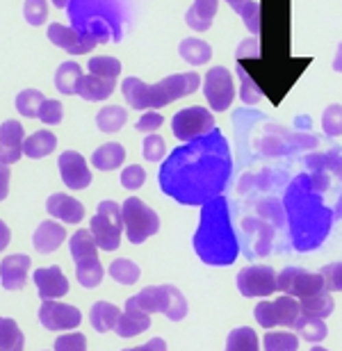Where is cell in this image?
I'll return each instance as SVG.
<instances>
[{
  "instance_id": "obj_1",
  "label": "cell",
  "mask_w": 342,
  "mask_h": 351,
  "mask_svg": "<svg viewBox=\"0 0 342 351\" xmlns=\"http://www.w3.org/2000/svg\"><path fill=\"white\" fill-rule=\"evenodd\" d=\"M194 247H197L199 256L210 265H226L235 258L237 247L228 223L224 199L208 203L204 208L201 228L197 237H194Z\"/></svg>"
},
{
  "instance_id": "obj_2",
  "label": "cell",
  "mask_w": 342,
  "mask_h": 351,
  "mask_svg": "<svg viewBox=\"0 0 342 351\" xmlns=\"http://www.w3.org/2000/svg\"><path fill=\"white\" fill-rule=\"evenodd\" d=\"M121 223L125 237L132 244H144L151 235H156L160 230V217L137 196H130V199L123 201Z\"/></svg>"
},
{
  "instance_id": "obj_3",
  "label": "cell",
  "mask_w": 342,
  "mask_h": 351,
  "mask_svg": "<svg viewBox=\"0 0 342 351\" xmlns=\"http://www.w3.org/2000/svg\"><path fill=\"white\" fill-rule=\"evenodd\" d=\"M121 206L117 201H101L92 217L89 230H92L96 244L103 251H117L121 244Z\"/></svg>"
},
{
  "instance_id": "obj_4",
  "label": "cell",
  "mask_w": 342,
  "mask_h": 351,
  "mask_svg": "<svg viewBox=\"0 0 342 351\" xmlns=\"http://www.w3.org/2000/svg\"><path fill=\"white\" fill-rule=\"evenodd\" d=\"M201 87L199 73H173L167 75L164 80L149 85V108H167L171 105L176 98L190 96Z\"/></svg>"
},
{
  "instance_id": "obj_5",
  "label": "cell",
  "mask_w": 342,
  "mask_h": 351,
  "mask_svg": "<svg viewBox=\"0 0 342 351\" xmlns=\"http://www.w3.org/2000/svg\"><path fill=\"white\" fill-rule=\"evenodd\" d=\"M276 283H278V292L288 294V297H295V299H306V297H313V294L326 290L322 274L306 271V269H299V267H285L276 276Z\"/></svg>"
},
{
  "instance_id": "obj_6",
  "label": "cell",
  "mask_w": 342,
  "mask_h": 351,
  "mask_svg": "<svg viewBox=\"0 0 342 351\" xmlns=\"http://www.w3.org/2000/svg\"><path fill=\"white\" fill-rule=\"evenodd\" d=\"M256 322L262 328H274V326H290L295 324V319L302 315V308H299V301L295 297H278L274 301H262V304L256 306Z\"/></svg>"
},
{
  "instance_id": "obj_7",
  "label": "cell",
  "mask_w": 342,
  "mask_h": 351,
  "mask_svg": "<svg viewBox=\"0 0 342 351\" xmlns=\"http://www.w3.org/2000/svg\"><path fill=\"white\" fill-rule=\"evenodd\" d=\"M215 128V117L206 108H185L173 114L171 132L183 142H192L197 137L208 135Z\"/></svg>"
},
{
  "instance_id": "obj_8",
  "label": "cell",
  "mask_w": 342,
  "mask_h": 351,
  "mask_svg": "<svg viewBox=\"0 0 342 351\" xmlns=\"http://www.w3.org/2000/svg\"><path fill=\"white\" fill-rule=\"evenodd\" d=\"M278 274L267 265H251L237 274V290L242 297H269L278 290Z\"/></svg>"
},
{
  "instance_id": "obj_9",
  "label": "cell",
  "mask_w": 342,
  "mask_h": 351,
  "mask_svg": "<svg viewBox=\"0 0 342 351\" xmlns=\"http://www.w3.org/2000/svg\"><path fill=\"white\" fill-rule=\"evenodd\" d=\"M204 94L215 112H224L230 108L235 98V80L233 73L224 66H215L204 78Z\"/></svg>"
},
{
  "instance_id": "obj_10",
  "label": "cell",
  "mask_w": 342,
  "mask_h": 351,
  "mask_svg": "<svg viewBox=\"0 0 342 351\" xmlns=\"http://www.w3.org/2000/svg\"><path fill=\"white\" fill-rule=\"evenodd\" d=\"M46 37L51 39V44H55L62 51L71 53V55H87L89 51H94V46L99 44V39L89 32H80L75 27L62 25V23H51L48 25Z\"/></svg>"
},
{
  "instance_id": "obj_11",
  "label": "cell",
  "mask_w": 342,
  "mask_h": 351,
  "mask_svg": "<svg viewBox=\"0 0 342 351\" xmlns=\"http://www.w3.org/2000/svg\"><path fill=\"white\" fill-rule=\"evenodd\" d=\"M39 322L48 331H69V328H75L82 322V313L75 306L46 301L39 308Z\"/></svg>"
},
{
  "instance_id": "obj_12",
  "label": "cell",
  "mask_w": 342,
  "mask_h": 351,
  "mask_svg": "<svg viewBox=\"0 0 342 351\" xmlns=\"http://www.w3.org/2000/svg\"><path fill=\"white\" fill-rule=\"evenodd\" d=\"M62 182L69 189H85L92 185V171L87 167V160L78 151H64L58 160Z\"/></svg>"
},
{
  "instance_id": "obj_13",
  "label": "cell",
  "mask_w": 342,
  "mask_h": 351,
  "mask_svg": "<svg viewBox=\"0 0 342 351\" xmlns=\"http://www.w3.org/2000/svg\"><path fill=\"white\" fill-rule=\"evenodd\" d=\"M32 278H34V285H37L39 297L44 301H55V299L69 294V278L64 276L62 267H58V265L34 269Z\"/></svg>"
},
{
  "instance_id": "obj_14",
  "label": "cell",
  "mask_w": 342,
  "mask_h": 351,
  "mask_svg": "<svg viewBox=\"0 0 342 351\" xmlns=\"http://www.w3.org/2000/svg\"><path fill=\"white\" fill-rule=\"evenodd\" d=\"M25 144V130L21 121H3L0 123V162L14 165L21 160Z\"/></svg>"
},
{
  "instance_id": "obj_15",
  "label": "cell",
  "mask_w": 342,
  "mask_h": 351,
  "mask_svg": "<svg viewBox=\"0 0 342 351\" xmlns=\"http://www.w3.org/2000/svg\"><path fill=\"white\" fill-rule=\"evenodd\" d=\"M30 267H32L30 256H25V254L7 256L5 261L0 263V283H3L5 290H10V292L23 290Z\"/></svg>"
},
{
  "instance_id": "obj_16",
  "label": "cell",
  "mask_w": 342,
  "mask_h": 351,
  "mask_svg": "<svg viewBox=\"0 0 342 351\" xmlns=\"http://www.w3.org/2000/svg\"><path fill=\"white\" fill-rule=\"evenodd\" d=\"M46 210L51 213V217L64 223H80L85 219V206L69 194H60V192L51 194L46 201Z\"/></svg>"
},
{
  "instance_id": "obj_17",
  "label": "cell",
  "mask_w": 342,
  "mask_h": 351,
  "mask_svg": "<svg viewBox=\"0 0 342 351\" xmlns=\"http://www.w3.org/2000/svg\"><path fill=\"white\" fill-rule=\"evenodd\" d=\"M167 304H169V292H167V285H156V287H144L142 292L135 294L125 301V308H137V311L144 313H162L167 311Z\"/></svg>"
},
{
  "instance_id": "obj_18",
  "label": "cell",
  "mask_w": 342,
  "mask_h": 351,
  "mask_svg": "<svg viewBox=\"0 0 342 351\" xmlns=\"http://www.w3.org/2000/svg\"><path fill=\"white\" fill-rule=\"evenodd\" d=\"M64 240H66L64 226H60L58 221H51V219L41 221L37 226V230H34V235H32L34 249H37L41 256H48V254H53V251H58Z\"/></svg>"
},
{
  "instance_id": "obj_19",
  "label": "cell",
  "mask_w": 342,
  "mask_h": 351,
  "mask_svg": "<svg viewBox=\"0 0 342 351\" xmlns=\"http://www.w3.org/2000/svg\"><path fill=\"white\" fill-rule=\"evenodd\" d=\"M114 94V80L99 78V75H82L78 82V96L87 103H99L106 101Z\"/></svg>"
},
{
  "instance_id": "obj_20",
  "label": "cell",
  "mask_w": 342,
  "mask_h": 351,
  "mask_svg": "<svg viewBox=\"0 0 342 351\" xmlns=\"http://www.w3.org/2000/svg\"><path fill=\"white\" fill-rule=\"evenodd\" d=\"M151 328V317L149 313L137 311V308H125V313H121L114 331L119 338H135V335L149 331Z\"/></svg>"
},
{
  "instance_id": "obj_21",
  "label": "cell",
  "mask_w": 342,
  "mask_h": 351,
  "mask_svg": "<svg viewBox=\"0 0 342 351\" xmlns=\"http://www.w3.org/2000/svg\"><path fill=\"white\" fill-rule=\"evenodd\" d=\"M217 7H219V0H194L190 12L185 14L187 25L197 32L210 30L212 19H215V14H217Z\"/></svg>"
},
{
  "instance_id": "obj_22",
  "label": "cell",
  "mask_w": 342,
  "mask_h": 351,
  "mask_svg": "<svg viewBox=\"0 0 342 351\" xmlns=\"http://www.w3.org/2000/svg\"><path fill=\"white\" fill-rule=\"evenodd\" d=\"M119 317H121V311H119L114 304H110V301H96L92 306V311H89V322H92L94 331H99V333L112 331Z\"/></svg>"
},
{
  "instance_id": "obj_23",
  "label": "cell",
  "mask_w": 342,
  "mask_h": 351,
  "mask_svg": "<svg viewBox=\"0 0 342 351\" xmlns=\"http://www.w3.org/2000/svg\"><path fill=\"white\" fill-rule=\"evenodd\" d=\"M55 149H58V137H55L51 130L32 132L30 137H25V144H23V153L32 160H41L46 156H51Z\"/></svg>"
},
{
  "instance_id": "obj_24",
  "label": "cell",
  "mask_w": 342,
  "mask_h": 351,
  "mask_svg": "<svg viewBox=\"0 0 342 351\" xmlns=\"http://www.w3.org/2000/svg\"><path fill=\"white\" fill-rule=\"evenodd\" d=\"M125 160V149L117 142H108L92 153V165L101 171H112L121 167Z\"/></svg>"
},
{
  "instance_id": "obj_25",
  "label": "cell",
  "mask_w": 342,
  "mask_h": 351,
  "mask_svg": "<svg viewBox=\"0 0 342 351\" xmlns=\"http://www.w3.org/2000/svg\"><path fill=\"white\" fill-rule=\"evenodd\" d=\"M178 53L187 64L192 66H201V64H208L212 58V48L210 44H206L204 39H197V37H187L180 41L178 46Z\"/></svg>"
},
{
  "instance_id": "obj_26",
  "label": "cell",
  "mask_w": 342,
  "mask_h": 351,
  "mask_svg": "<svg viewBox=\"0 0 342 351\" xmlns=\"http://www.w3.org/2000/svg\"><path fill=\"white\" fill-rule=\"evenodd\" d=\"M82 75L85 73H82L78 62H62L60 69L55 71V87H58L60 94L73 96L78 94V82Z\"/></svg>"
},
{
  "instance_id": "obj_27",
  "label": "cell",
  "mask_w": 342,
  "mask_h": 351,
  "mask_svg": "<svg viewBox=\"0 0 342 351\" xmlns=\"http://www.w3.org/2000/svg\"><path fill=\"white\" fill-rule=\"evenodd\" d=\"M75 263V276H78L80 285L92 290V287L101 285L103 280V265L99 261V256H85V258H78Z\"/></svg>"
},
{
  "instance_id": "obj_28",
  "label": "cell",
  "mask_w": 342,
  "mask_h": 351,
  "mask_svg": "<svg viewBox=\"0 0 342 351\" xmlns=\"http://www.w3.org/2000/svg\"><path fill=\"white\" fill-rule=\"evenodd\" d=\"M299 308H302V315H310V317L326 319L333 313L336 304H333V299H331V292L322 290V292L313 294V297L299 299Z\"/></svg>"
},
{
  "instance_id": "obj_29",
  "label": "cell",
  "mask_w": 342,
  "mask_h": 351,
  "mask_svg": "<svg viewBox=\"0 0 342 351\" xmlns=\"http://www.w3.org/2000/svg\"><path fill=\"white\" fill-rule=\"evenodd\" d=\"M292 328L308 342H322L326 335H329L326 322H322L319 317H310V315H299L295 319V324H292Z\"/></svg>"
},
{
  "instance_id": "obj_30",
  "label": "cell",
  "mask_w": 342,
  "mask_h": 351,
  "mask_svg": "<svg viewBox=\"0 0 342 351\" xmlns=\"http://www.w3.org/2000/svg\"><path fill=\"white\" fill-rule=\"evenodd\" d=\"M121 91H123L125 103H128L132 110H149V85H146L144 80L130 75V78L123 80Z\"/></svg>"
},
{
  "instance_id": "obj_31",
  "label": "cell",
  "mask_w": 342,
  "mask_h": 351,
  "mask_svg": "<svg viewBox=\"0 0 342 351\" xmlns=\"http://www.w3.org/2000/svg\"><path fill=\"white\" fill-rule=\"evenodd\" d=\"M25 335L10 317H0V351H23Z\"/></svg>"
},
{
  "instance_id": "obj_32",
  "label": "cell",
  "mask_w": 342,
  "mask_h": 351,
  "mask_svg": "<svg viewBox=\"0 0 342 351\" xmlns=\"http://www.w3.org/2000/svg\"><path fill=\"white\" fill-rule=\"evenodd\" d=\"M128 121V112L121 105H108L96 114V125L101 132H117L123 128V123Z\"/></svg>"
},
{
  "instance_id": "obj_33",
  "label": "cell",
  "mask_w": 342,
  "mask_h": 351,
  "mask_svg": "<svg viewBox=\"0 0 342 351\" xmlns=\"http://www.w3.org/2000/svg\"><path fill=\"white\" fill-rule=\"evenodd\" d=\"M226 351H260V342H258L256 331L251 326L233 328V331L228 333Z\"/></svg>"
},
{
  "instance_id": "obj_34",
  "label": "cell",
  "mask_w": 342,
  "mask_h": 351,
  "mask_svg": "<svg viewBox=\"0 0 342 351\" xmlns=\"http://www.w3.org/2000/svg\"><path fill=\"white\" fill-rule=\"evenodd\" d=\"M108 274L121 285H135L139 276H142V269L132 261H128V258H119V261L108 267Z\"/></svg>"
},
{
  "instance_id": "obj_35",
  "label": "cell",
  "mask_w": 342,
  "mask_h": 351,
  "mask_svg": "<svg viewBox=\"0 0 342 351\" xmlns=\"http://www.w3.org/2000/svg\"><path fill=\"white\" fill-rule=\"evenodd\" d=\"M44 101H46V96L41 94L39 89H23L16 96L14 105H16L19 114L34 119V117H39V110H41V105H44Z\"/></svg>"
},
{
  "instance_id": "obj_36",
  "label": "cell",
  "mask_w": 342,
  "mask_h": 351,
  "mask_svg": "<svg viewBox=\"0 0 342 351\" xmlns=\"http://www.w3.org/2000/svg\"><path fill=\"white\" fill-rule=\"evenodd\" d=\"M87 66L92 75H99V78H106V80H117L119 73H121V62L117 58H108V55L92 58Z\"/></svg>"
},
{
  "instance_id": "obj_37",
  "label": "cell",
  "mask_w": 342,
  "mask_h": 351,
  "mask_svg": "<svg viewBox=\"0 0 342 351\" xmlns=\"http://www.w3.org/2000/svg\"><path fill=\"white\" fill-rule=\"evenodd\" d=\"M262 345L265 351H297L299 338L288 331H267V335L262 338Z\"/></svg>"
},
{
  "instance_id": "obj_38",
  "label": "cell",
  "mask_w": 342,
  "mask_h": 351,
  "mask_svg": "<svg viewBox=\"0 0 342 351\" xmlns=\"http://www.w3.org/2000/svg\"><path fill=\"white\" fill-rule=\"evenodd\" d=\"M167 292H169V304H167L164 315L171 322L185 319V315H187V301L183 297V292H180L176 285H167Z\"/></svg>"
},
{
  "instance_id": "obj_39",
  "label": "cell",
  "mask_w": 342,
  "mask_h": 351,
  "mask_svg": "<svg viewBox=\"0 0 342 351\" xmlns=\"http://www.w3.org/2000/svg\"><path fill=\"white\" fill-rule=\"evenodd\" d=\"M322 128L329 137L342 135V105H329L322 114Z\"/></svg>"
},
{
  "instance_id": "obj_40",
  "label": "cell",
  "mask_w": 342,
  "mask_h": 351,
  "mask_svg": "<svg viewBox=\"0 0 342 351\" xmlns=\"http://www.w3.org/2000/svg\"><path fill=\"white\" fill-rule=\"evenodd\" d=\"M23 14H25V21L30 25H34V27L44 25L46 16H48V3H46V0H25Z\"/></svg>"
},
{
  "instance_id": "obj_41",
  "label": "cell",
  "mask_w": 342,
  "mask_h": 351,
  "mask_svg": "<svg viewBox=\"0 0 342 351\" xmlns=\"http://www.w3.org/2000/svg\"><path fill=\"white\" fill-rule=\"evenodd\" d=\"M142 153H144V158L149 160V162H160V160L164 158V153H167L164 139L160 135H149L142 142Z\"/></svg>"
},
{
  "instance_id": "obj_42",
  "label": "cell",
  "mask_w": 342,
  "mask_h": 351,
  "mask_svg": "<svg viewBox=\"0 0 342 351\" xmlns=\"http://www.w3.org/2000/svg\"><path fill=\"white\" fill-rule=\"evenodd\" d=\"M62 117H64V108H62V103L60 101H55V98H51V101H44V105H41V110H39V119H41V123H46V125H58L62 123Z\"/></svg>"
},
{
  "instance_id": "obj_43",
  "label": "cell",
  "mask_w": 342,
  "mask_h": 351,
  "mask_svg": "<svg viewBox=\"0 0 342 351\" xmlns=\"http://www.w3.org/2000/svg\"><path fill=\"white\" fill-rule=\"evenodd\" d=\"M244 21V25H247L249 32H258L260 30V5L256 3V0H247V3L242 5V10L237 12Z\"/></svg>"
},
{
  "instance_id": "obj_44",
  "label": "cell",
  "mask_w": 342,
  "mask_h": 351,
  "mask_svg": "<svg viewBox=\"0 0 342 351\" xmlns=\"http://www.w3.org/2000/svg\"><path fill=\"white\" fill-rule=\"evenodd\" d=\"M146 182V171L139 165H130L121 171V185L130 192H135Z\"/></svg>"
},
{
  "instance_id": "obj_45",
  "label": "cell",
  "mask_w": 342,
  "mask_h": 351,
  "mask_svg": "<svg viewBox=\"0 0 342 351\" xmlns=\"http://www.w3.org/2000/svg\"><path fill=\"white\" fill-rule=\"evenodd\" d=\"M55 351H87V338L82 333H66L55 340Z\"/></svg>"
},
{
  "instance_id": "obj_46",
  "label": "cell",
  "mask_w": 342,
  "mask_h": 351,
  "mask_svg": "<svg viewBox=\"0 0 342 351\" xmlns=\"http://www.w3.org/2000/svg\"><path fill=\"white\" fill-rule=\"evenodd\" d=\"M319 274H322V278H324L326 290H329V292H342V263L326 265Z\"/></svg>"
},
{
  "instance_id": "obj_47",
  "label": "cell",
  "mask_w": 342,
  "mask_h": 351,
  "mask_svg": "<svg viewBox=\"0 0 342 351\" xmlns=\"http://www.w3.org/2000/svg\"><path fill=\"white\" fill-rule=\"evenodd\" d=\"M162 121H164L162 114H158V112H146V114L135 123V128L139 132H156L160 125H162Z\"/></svg>"
},
{
  "instance_id": "obj_48",
  "label": "cell",
  "mask_w": 342,
  "mask_h": 351,
  "mask_svg": "<svg viewBox=\"0 0 342 351\" xmlns=\"http://www.w3.org/2000/svg\"><path fill=\"white\" fill-rule=\"evenodd\" d=\"M7 194H10V169L5 162H0V201H5Z\"/></svg>"
},
{
  "instance_id": "obj_49",
  "label": "cell",
  "mask_w": 342,
  "mask_h": 351,
  "mask_svg": "<svg viewBox=\"0 0 342 351\" xmlns=\"http://www.w3.org/2000/svg\"><path fill=\"white\" fill-rule=\"evenodd\" d=\"M123 351H167V342L162 338H153L149 340L146 345L142 347H135V349H123Z\"/></svg>"
},
{
  "instance_id": "obj_50",
  "label": "cell",
  "mask_w": 342,
  "mask_h": 351,
  "mask_svg": "<svg viewBox=\"0 0 342 351\" xmlns=\"http://www.w3.org/2000/svg\"><path fill=\"white\" fill-rule=\"evenodd\" d=\"M12 240V233H10V226L0 219V251H5L7 249V244H10Z\"/></svg>"
},
{
  "instance_id": "obj_51",
  "label": "cell",
  "mask_w": 342,
  "mask_h": 351,
  "mask_svg": "<svg viewBox=\"0 0 342 351\" xmlns=\"http://www.w3.org/2000/svg\"><path fill=\"white\" fill-rule=\"evenodd\" d=\"M333 71L342 73V41L338 44V53H336V60H333Z\"/></svg>"
},
{
  "instance_id": "obj_52",
  "label": "cell",
  "mask_w": 342,
  "mask_h": 351,
  "mask_svg": "<svg viewBox=\"0 0 342 351\" xmlns=\"http://www.w3.org/2000/svg\"><path fill=\"white\" fill-rule=\"evenodd\" d=\"M226 3H228L230 7H233L235 12H240V10H242V5L247 3V0H226Z\"/></svg>"
},
{
  "instance_id": "obj_53",
  "label": "cell",
  "mask_w": 342,
  "mask_h": 351,
  "mask_svg": "<svg viewBox=\"0 0 342 351\" xmlns=\"http://www.w3.org/2000/svg\"><path fill=\"white\" fill-rule=\"evenodd\" d=\"M53 5H55V7H60V10H66V7H69V0H53Z\"/></svg>"
},
{
  "instance_id": "obj_54",
  "label": "cell",
  "mask_w": 342,
  "mask_h": 351,
  "mask_svg": "<svg viewBox=\"0 0 342 351\" xmlns=\"http://www.w3.org/2000/svg\"><path fill=\"white\" fill-rule=\"evenodd\" d=\"M338 217H342V199H340V203H338Z\"/></svg>"
},
{
  "instance_id": "obj_55",
  "label": "cell",
  "mask_w": 342,
  "mask_h": 351,
  "mask_svg": "<svg viewBox=\"0 0 342 351\" xmlns=\"http://www.w3.org/2000/svg\"><path fill=\"white\" fill-rule=\"evenodd\" d=\"M310 351H329V349H324V347H313Z\"/></svg>"
}]
</instances>
